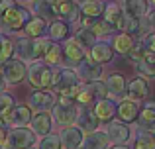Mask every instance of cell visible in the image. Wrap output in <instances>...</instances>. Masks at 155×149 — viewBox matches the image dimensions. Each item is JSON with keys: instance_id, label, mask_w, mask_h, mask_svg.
<instances>
[{"instance_id": "obj_1", "label": "cell", "mask_w": 155, "mask_h": 149, "mask_svg": "<svg viewBox=\"0 0 155 149\" xmlns=\"http://www.w3.org/2000/svg\"><path fill=\"white\" fill-rule=\"evenodd\" d=\"M51 86H53V90L59 94V98H69V100H75L77 94H79V90H81L79 76H77V73L73 69H69V67L59 69L57 73H53Z\"/></svg>"}, {"instance_id": "obj_2", "label": "cell", "mask_w": 155, "mask_h": 149, "mask_svg": "<svg viewBox=\"0 0 155 149\" xmlns=\"http://www.w3.org/2000/svg\"><path fill=\"white\" fill-rule=\"evenodd\" d=\"M53 110V118L59 126L69 128L77 122V114H79V106H77L75 100L69 98H59V102H55V106L51 108Z\"/></svg>"}, {"instance_id": "obj_3", "label": "cell", "mask_w": 155, "mask_h": 149, "mask_svg": "<svg viewBox=\"0 0 155 149\" xmlns=\"http://www.w3.org/2000/svg\"><path fill=\"white\" fill-rule=\"evenodd\" d=\"M28 75V80L34 88L38 90H45V88L51 86V80H53V71L45 63H39V61H34L26 71Z\"/></svg>"}, {"instance_id": "obj_4", "label": "cell", "mask_w": 155, "mask_h": 149, "mask_svg": "<svg viewBox=\"0 0 155 149\" xmlns=\"http://www.w3.org/2000/svg\"><path fill=\"white\" fill-rule=\"evenodd\" d=\"M30 20V12L22 6H12L10 10L0 14V26L8 31H18L26 26V22Z\"/></svg>"}, {"instance_id": "obj_5", "label": "cell", "mask_w": 155, "mask_h": 149, "mask_svg": "<svg viewBox=\"0 0 155 149\" xmlns=\"http://www.w3.org/2000/svg\"><path fill=\"white\" fill-rule=\"evenodd\" d=\"M35 145V135L31 130L28 128H14L8 131L6 138V145L8 149H30Z\"/></svg>"}, {"instance_id": "obj_6", "label": "cell", "mask_w": 155, "mask_h": 149, "mask_svg": "<svg viewBox=\"0 0 155 149\" xmlns=\"http://www.w3.org/2000/svg\"><path fill=\"white\" fill-rule=\"evenodd\" d=\"M26 71H28V67L22 59H10V61L4 63V67H2V79H4V83L16 84V83H20V80H24Z\"/></svg>"}, {"instance_id": "obj_7", "label": "cell", "mask_w": 155, "mask_h": 149, "mask_svg": "<svg viewBox=\"0 0 155 149\" xmlns=\"http://www.w3.org/2000/svg\"><path fill=\"white\" fill-rule=\"evenodd\" d=\"M30 122H31V108L30 106H14V110L8 116L0 118V126L8 124V126H16V128H28Z\"/></svg>"}, {"instance_id": "obj_8", "label": "cell", "mask_w": 155, "mask_h": 149, "mask_svg": "<svg viewBox=\"0 0 155 149\" xmlns=\"http://www.w3.org/2000/svg\"><path fill=\"white\" fill-rule=\"evenodd\" d=\"M104 134L108 138V141H112L114 145H126V141L130 139V128L126 124H122L120 120H110Z\"/></svg>"}, {"instance_id": "obj_9", "label": "cell", "mask_w": 155, "mask_h": 149, "mask_svg": "<svg viewBox=\"0 0 155 149\" xmlns=\"http://www.w3.org/2000/svg\"><path fill=\"white\" fill-rule=\"evenodd\" d=\"M102 73H104L102 65L94 63L91 57H88V59H83V61L79 63V67H77V76H79V79H83V80H87V83L100 80Z\"/></svg>"}, {"instance_id": "obj_10", "label": "cell", "mask_w": 155, "mask_h": 149, "mask_svg": "<svg viewBox=\"0 0 155 149\" xmlns=\"http://www.w3.org/2000/svg\"><path fill=\"white\" fill-rule=\"evenodd\" d=\"M140 104L136 100H130V98H124L120 104H116V114H118V120L122 124H132L137 120V114H140Z\"/></svg>"}, {"instance_id": "obj_11", "label": "cell", "mask_w": 155, "mask_h": 149, "mask_svg": "<svg viewBox=\"0 0 155 149\" xmlns=\"http://www.w3.org/2000/svg\"><path fill=\"white\" fill-rule=\"evenodd\" d=\"M28 102H30V108H35L38 112H47L55 106L57 100H55V94L49 90H35L31 92Z\"/></svg>"}, {"instance_id": "obj_12", "label": "cell", "mask_w": 155, "mask_h": 149, "mask_svg": "<svg viewBox=\"0 0 155 149\" xmlns=\"http://www.w3.org/2000/svg\"><path fill=\"white\" fill-rule=\"evenodd\" d=\"M83 138H84V134L77 126L63 128V131L59 134L61 149H79L81 143H83Z\"/></svg>"}, {"instance_id": "obj_13", "label": "cell", "mask_w": 155, "mask_h": 149, "mask_svg": "<svg viewBox=\"0 0 155 149\" xmlns=\"http://www.w3.org/2000/svg\"><path fill=\"white\" fill-rule=\"evenodd\" d=\"M61 51L65 53V61L69 67H79V63L84 59V49L77 39H67V43Z\"/></svg>"}, {"instance_id": "obj_14", "label": "cell", "mask_w": 155, "mask_h": 149, "mask_svg": "<svg viewBox=\"0 0 155 149\" xmlns=\"http://www.w3.org/2000/svg\"><path fill=\"white\" fill-rule=\"evenodd\" d=\"M98 118L94 116V112H91V108H81L77 114V128L83 134H92L98 130Z\"/></svg>"}, {"instance_id": "obj_15", "label": "cell", "mask_w": 155, "mask_h": 149, "mask_svg": "<svg viewBox=\"0 0 155 149\" xmlns=\"http://www.w3.org/2000/svg\"><path fill=\"white\" fill-rule=\"evenodd\" d=\"M53 8H55V14L61 16V18L65 20H71V22H77L81 16V10L77 8L75 2H71V0H53Z\"/></svg>"}, {"instance_id": "obj_16", "label": "cell", "mask_w": 155, "mask_h": 149, "mask_svg": "<svg viewBox=\"0 0 155 149\" xmlns=\"http://www.w3.org/2000/svg\"><path fill=\"white\" fill-rule=\"evenodd\" d=\"M102 14L106 16V20L104 22L108 24V26H112L114 30H124V24H126V14H124V10H122L118 4H108V6L104 8V12Z\"/></svg>"}, {"instance_id": "obj_17", "label": "cell", "mask_w": 155, "mask_h": 149, "mask_svg": "<svg viewBox=\"0 0 155 149\" xmlns=\"http://www.w3.org/2000/svg\"><path fill=\"white\" fill-rule=\"evenodd\" d=\"M30 124H31V131H34V135L43 138V135H47L51 131L53 120H51V116L47 114V112H38L35 116H31Z\"/></svg>"}, {"instance_id": "obj_18", "label": "cell", "mask_w": 155, "mask_h": 149, "mask_svg": "<svg viewBox=\"0 0 155 149\" xmlns=\"http://www.w3.org/2000/svg\"><path fill=\"white\" fill-rule=\"evenodd\" d=\"M114 57V49L108 45L106 41H96L94 45L91 47V59L98 65H104V63H110Z\"/></svg>"}, {"instance_id": "obj_19", "label": "cell", "mask_w": 155, "mask_h": 149, "mask_svg": "<svg viewBox=\"0 0 155 149\" xmlns=\"http://www.w3.org/2000/svg\"><path fill=\"white\" fill-rule=\"evenodd\" d=\"M92 112H94V116L98 118V122H110V120H114V116H116V104L110 98L96 100V106H94Z\"/></svg>"}, {"instance_id": "obj_20", "label": "cell", "mask_w": 155, "mask_h": 149, "mask_svg": "<svg viewBox=\"0 0 155 149\" xmlns=\"http://www.w3.org/2000/svg\"><path fill=\"white\" fill-rule=\"evenodd\" d=\"M108 138H106V134L104 131H100V130H96V131H92V134H87L83 138V149H106L108 147Z\"/></svg>"}, {"instance_id": "obj_21", "label": "cell", "mask_w": 155, "mask_h": 149, "mask_svg": "<svg viewBox=\"0 0 155 149\" xmlns=\"http://www.w3.org/2000/svg\"><path fill=\"white\" fill-rule=\"evenodd\" d=\"M124 14L128 18H134V20L145 18V14H147V2L145 0H126Z\"/></svg>"}, {"instance_id": "obj_22", "label": "cell", "mask_w": 155, "mask_h": 149, "mask_svg": "<svg viewBox=\"0 0 155 149\" xmlns=\"http://www.w3.org/2000/svg\"><path fill=\"white\" fill-rule=\"evenodd\" d=\"M104 84H106V90H108L112 96L124 100V96H126V80H124V76H122V75H118V73L110 75L108 80H106Z\"/></svg>"}, {"instance_id": "obj_23", "label": "cell", "mask_w": 155, "mask_h": 149, "mask_svg": "<svg viewBox=\"0 0 155 149\" xmlns=\"http://www.w3.org/2000/svg\"><path fill=\"white\" fill-rule=\"evenodd\" d=\"M137 124H140L143 130H151L155 126V102H147L140 108V114H137Z\"/></svg>"}, {"instance_id": "obj_24", "label": "cell", "mask_w": 155, "mask_h": 149, "mask_svg": "<svg viewBox=\"0 0 155 149\" xmlns=\"http://www.w3.org/2000/svg\"><path fill=\"white\" fill-rule=\"evenodd\" d=\"M126 94L130 96V100H141V98H145V96L149 94V86H147V83H145V79H134L132 83H130V86H128V90H126Z\"/></svg>"}, {"instance_id": "obj_25", "label": "cell", "mask_w": 155, "mask_h": 149, "mask_svg": "<svg viewBox=\"0 0 155 149\" xmlns=\"http://www.w3.org/2000/svg\"><path fill=\"white\" fill-rule=\"evenodd\" d=\"M104 12V4L100 0H87L81 4V14L88 20H96Z\"/></svg>"}, {"instance_id": "obj_26", "label": "cell", "mask_w": 155, "mask_h": 149, "mask_svg": "<svg viewBox=\"0 0 155 149\" xmlns=\"http://www.w3.org/2000/svg\"><path fill=\"white\" fill-rule=\"evenodd\" d=\"M22 30L26 31L28 37L38 39V37H41V35H43V30H45V22H43L41 18H30V20L26 22V26L22 28Z\"/></svg>"}, {"instance_id": "obj_27", "label": "cell", "mask_w": 155, "mask_h": 149, "mask_svg": "<svg viewBox=\"0 0 155 149\" xmlns=\"http://www.w3.org/2000/svg\"><path fill=\"white\" fill-rule=\"evenodd\" d=\"M136 67L140 75L147 76V79H155V53H145Z\"/></svg>"}, {"instance_id": "obj_28", "label": "cell", "mask_w": 155, "mask_h": 149, "mask_svg": "<svg viewBox=\"0 0 155 149\" xmlns=\"http://www.w3.org/2000/svg\"><path fill=\"white\" fill-rule=\"evenodd\" d=\"M34 12L38 14V18H41L43 22L45 20H53L55 18V8H53L51 2H47V0H35L34 4Z\"/></svg>"}, {"instance_id": "obj_29", "label": "cell", "mask_w": 155, "mask_h": 149, "mask_svg": "<svg viewBox=\"0 0 155 149\" xmlns=\"http://www.w3.org/2000/svg\"><path fill=\"white\" fill-rule=\"evenodd\" d=\"M47 30H49L51 39H55V41H63V39L69 37V26L65 22H61V20H53Z\"/></svg>"}, {"instance_id": "obj_30", "label": "cell", "mask_w": 155, "mask_h": 149, "mask_svg": "<svg viewBox=\"0 0 155 149\" xmlns=\"http://www.w3.org/2000/svg\"><path fill=\"white\" fill-rule=\"evenodd\" d=\"M114 49H116L118 53H122V55H128L130 51L134 49V39H132V35H128V34L116 35V37H114Z\"/></svg>"}, {"instance_id": "obj_31", "label": "cell", "mask_w": 155, "mask_h": 149, "mask_svg": "<svg viewBox=\"0 0 155 149\" xmlns=\"http://www.w3.org/2000/svg\"><path fill=\"white\" fill-rule=\"evenodd\" d=\"M51 41L45 37H38V39H31V61H38L45 55V51L49 49Z\"/></svg>"}, {"instance_id": "obj_32", "label": "cell", "mask_w": 155, "mask_h": 149, "mask_svg": "<svg viewBox=\"0 0 155 149\" xmlns=\"http://www.w3.org/2000/svg\"><path fill=\"white\" fill-rule=\"evenodd\" d=\"M134 149H155V135L151 131H141L136 138Z\"/></svg>"}, {"instance_id": "obj_33", "label": "cell", "mask_w": 155, "mask_h": 149, "mask_svg": "<svg viewBox=\"0 0 155 149\" xmlns=\"http://www.w3.org/2000/svg\"><path fill=\"white\" fill-rule=\"evenodd\" d=\"M84 88L94 96V100H102V98H106V94H108L106 84L102 83V80H92V83H87V84H84Z\"/></svg>"}, {"instance_id": "obj_34", "label": "cell", "mask_w": 155, "mask_h": 149, "mask_svg": "<svg viewBox=\"0 0 155 149\" xmlns=\"http://www.w3.org/2000/svg\"><path fill=\"white\" fill-rule=\"evenodd\" d=\"M14 43L8 37H0V63H8L12 57H14Z\"/></svg>"}, {"instance_id": "obj_35", "label": "cell", "mask_w": 155, "mask_h": 149, "mask_svg": "<svg viewBox=\"0 0 155 149\" xmlns=\"http://www.w3.org/2000/svg\"><path fill=\"white\" fill-rule=\"evenodd\" d=\"M61 57H63V51H61V47L57 45V43H51L49 49L45 51V55H43L47 67H49V65H59V63H61Z\"/></svg>"}, {"instance_id": "obj_36", "label": "cell", "mask_w": 155, "mask_h": 149, "mask_svg": "<svg viewBox=\"0 0 155 149\" xmlns=\"http://www.w3.org/2000/svg\"><path fill=\"white\" fill-rule=\"evenodd\" d=\"M75 39L81 43V45H88V47H92V45L96 43V35L92 34L91 28H81V30L77 31Z\"/></svg>"}, {"instance_id": "obj_37", "label": "cell", "mask_w": 155, "mask_h": 149, "mask_svg": "<svg viewBox=\"0 0 155 149\" xmlns=\"http://www.w3.org/2000/svg\"><path fill=\"white\" fill-rule=\"evenodd\" d=\"M38 149H61V141H59V135L55 134H47L39 139Z\"/></svg>"}, {"instance_id": "obj_38", "label": "cell", "mask_w": 155, "mask_h": 149, "mask_svg": "<svg viewBox=\"0 0 155 149\" xmlns=\"http://www.w3.org/2000/svg\"><path fill=\"white\" fill-rule=\"evenodd\" d=\"M16 49H18V55L24 59V61H31V39H28V37L18 39Z\"/></svg>"}, {"instance_id": "obj_39", "label": "cell", "mask_w": 155, "mask_h": 149, "mask_svg": "<svg viewBox=\"0 0 155 149\" xmlns=\"http://www.w3.org/2000/svg\"><path fill=\"white\" fill-rule=\"evenodd\" d=\"M14 106H16L14 98H12L10 94H6V92H2V94H0V118L8 116L12 110H14Z\"/></svg>"}, {"instance_id": "obj_40", "label": "cell", "mask_w": 155, "mask_h": 149, "mask_svg": "<svg viewBox=\"0 0 155 149\" xmlns=\"http://www.w3.org/2000/svg\"><path fill=\"white\" fill-rule=\"evenodd\" d=\"M91 30H92V34L98 37V35H110V34L114 31V28H112V26H108L104 20H98V22H92Z\"/></svg>"}, {"instance_id": "obj_41", "label": "cell", "mask_w": 155, "mask_h": 149, "mask_svg": "<svg viewBox=\"0 0 155 149\" xmlns=\"http://www.w3.org/2000/svg\"><path fill=\"white\" fill-rule=\"evenodd\" d=\"M147 53V51L143 49V45H137V47H134L132 51L128 53V59H130V63H134V65H137V63L141 61V57Z\"/></svg>"}, {"instance_id": "obj_42", "label": "cell", "mask_w": 155, "mask_h": 149, "mask_svg": "<svg viewBox=\"0 0 155 149\" xmlns=\"http://www.w3.org/2000/svg\"><path fill=\"white\" fill-rule=\"evenodd\" d=\"M141 45H143V49L147 51V53H155V34L153 31H149V34L143 37Z\"/></svg>"}, {"instance_id": "obj_43", "label": "cell", "mask_w": 155, "mask_h": 149, "mask_svg": "<svg viewBox=\"0 0 155 149\" xmlns=\"http://www.w3.org/2000/svg\"><path fill=\"white\" fill-rule=\"evenodd\" d=\"M12 6H16L14 0H0V14H2V12H6V10H10Z\"/></svg>"}, {"instance_id": "obj_44", "label": "cell", "mask_w": 155, "mask_h": 149, "mask_svg": "<svg viewBox=\"0 0 155 149\" xmlns=\"http://www.w3.org/2000/svg\"><path fill=\"white\" fill-rule=\"evenodd\" d=\"M6 138H8L6 128H4V126H0V147H4V145H6Z\"/></svg>"}, {"instance_id": "obj_45", "label": "cell", "mask_w": 155, "mask_h": 149, "mask_svg": "<svg viewBox=\"0 0 155 149\" xmlns=\"http://www.w3.org/2000/svg\"><path fill=\"white\" fill-rule=\"evenodd\" d=\"M4 88H6V83H4V79H0V94L4 92Z\"/></svg>"}, {"instance_id": "obj_46", "label": "cell", "mask_w": 155, "mask_h": 149, "mask_svg": "<svg viewBox=\"0 0 155 149\" xmlns=\"http://www.w3.org/2000/svg\"><path fill=\"white\" fill-rule=\"evenodd\" d=\"M110 149H130L128 145H114V147H110Z\"/></svg>"}, {"instance_id": "obj_47", "label": "cell", "mask_w": 155, "mask_h": 149, "mask_svg": "<svg viewBox=\"0 0 155 149\" xmlns=\"http://www.w3.org/2000/svg\"><path fill=\"white\" fill-rule=\"evenodd\" d=\"M2 67H4V65H2V63H0V79H2Z\"/></svg>"}, {"instance_id": "obj_48", "label": "cell", "mask_w": 155, "mask_h": 149, "mask_svg": "<svg viewBox=\"0 0 155 149\" xmlns=\"http://www.w3.org/2000/svg\"><path fill=\"white\" fill-rule=\"evenodd\" d=\"M71 2H75V4H79V2H83V0H71Z\"/></svg>"}, {"instance_id": "obj_49", "label": "cell", "mask_w": 155, "mask_h": 149, "mask_svg": "<svg viewBox=\"0 0 155 149\" xmlns=\"http://www.w3.org/2000/svg\"><path fill=\"white\" fill-rule=\"evenodd\" d=\"M151 134H153V135H155V126H153V128H151Z\"/></svg>"}, {"instance_id": "obj_50", "label": "cell", "mask_w": 155, "mask_h": 149, "mask_svg": "<svg viewBox=\"0 0 155 149\" xmlns=\"http://www.w3.org/2000/svg\"><path fill=\"white\" fill-rule=\"evenodd\" d=\"M18 2H30V0H18Z\"/></svg>"}, {"instance_id": "obj_51", "label": "cell", "mask_w": 155, "mask_h": 149, "mask_svg": "<svg viewBox=\"0 0 155 149\" xmlns=\"http://www.w3.org/2000/svg\"><path fill=\"white\" fill-rule=\"evenodd\" d=\"M151 4H155V0H151Z\"/></svg>"}, {"instance_id": "obj_52", "label": "cell", "mask_w": 155, "mask_h": 149, "mask_svg": "<svg viewBox=\"0 0 155 149\" xmlns=\"http://www.w3.org/2000/svg\"><path fill=\"white\" fill-rule=\"evenodd\" d=\"M47 2H53V0H47Z\"/></svg>"}, {"instance_id": "obj_53", "label": "cell", "mask_w": 155, "mask_h": 149, "mask_svg": "<svg viewBox=\"0 0 155 149\" xmlns=\"http://www.w3.org/2000/svg\"><path fill=\"white\" fill-rule=\"evenodd\" d=\"M79 149H81V147H79Z\"/></svg>"}]
</instances>
